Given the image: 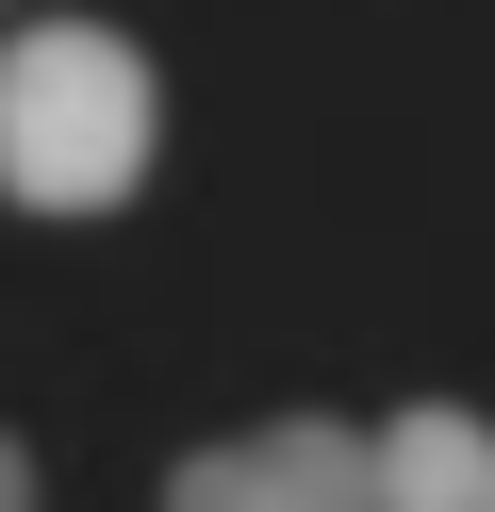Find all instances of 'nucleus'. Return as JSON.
Here are the masks:
<instances>
[{
    "label": "nucleus",
    "mask_w": 495,
    "mask_h": 512,
    "mask_svg": "<svg viewBox=\"0 0 495 512\" xmlns=\"http://www.w3.org/2000/svg\"><path fill=\"white\" fill-rule=\"evenodd\" d=\"M0 512H33V463H17V446H0Z\"/></svg>",
    "instance_id": "obj_4"
},
{
    "label": "nucleus",
    "mask_w": 495,
    "mask_h": 512,
    "mask_svg": "<svg viewBox=\"0 0 495 512\" xmlns=\"http://www.w3.org/2000/svg\"><path fill=\"white\" fill-rule=\"evenodd\" d=\"M165 512H380V446L297 413V430H248V446H198L165 479Z\"/></svg>",
    "instance_id": "obj_2"
},
{
    "label": "nucleus",
    "mask_w": 495,
    "mask_h": 512,
    "mask_svg": "<svg viewBox=\"0 0 495 512\" xmlns=\"http://www.w3.org/2000/svg\"><path fill=\"white\" fill-rule=\"evenodd\" d=\"M380 512H495V430L462 397H413V413H380Z\"/></svg>",
    "instance_id": "obj_3"
},
{
    "label": "nucleus",
    "mask_w": 495,
    "mask_h": 512,
    "mask_svg": "<svg viewBox=\"0 0 495 512\" xmlns=\"http://www.w3.org/2000/svg\"><path fill=\"white\" fill-rule=\"evenodd\" d=\"M132 182H149V67H132V34H99V17L0 34V199L99 215Z\"/></svg>",
    "instance_id": "obj_1"
}]
</instances>
